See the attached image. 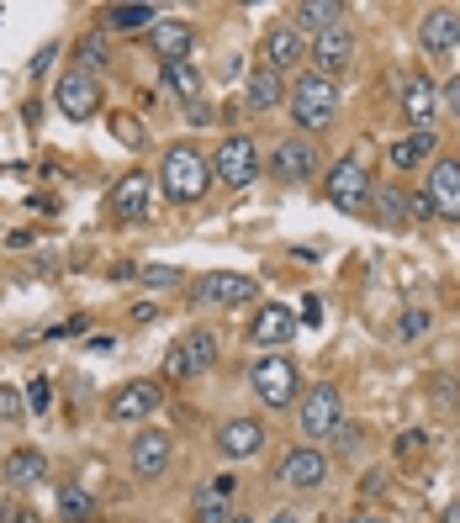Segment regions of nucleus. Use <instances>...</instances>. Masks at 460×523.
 I'll return each instance as SVG.
<instances>
[{"instance_id":"9","label":"nucleus","mask_w":460,"mask_h":523,"mask_svg":"<svg viewBox=\"0 0 460 523\" xmlns=\"http://www.w3.org/2000/svg\"><path fill=\"white\" fill-rule=\"evenodd\" d=\"M307 59H312V74L339 80V74L349 69V59H355V32H349L344 22L328 27V32H318V37H312V48H307Z\"/></svg>"},{"instance_id":"47","label":"nucleus","mask_w":460,"mask_h":523,"mask_svg":"<svg viewBox=\"0 0 460 523\" xmlns=\"http://www.w3.org/2000/svg\"><path fill=\"white\" fill-rule=\"evenodd\" d=\"M53 59H59V48H53V43H48V48L38 53V59H32V74H43V69L53 64Z\"/></svg>"},{"instance_id":"19","label":"nucleus","mask_w":460,"mask_h":523,"mask_svg":"<svg viewBox=\"0 0 460 523\" xmlns=\"http://www.w3.org/2000/svg\"><path fill=\"white\" fill-rule=\"evenodd\" d=\"M302 59H307V37L291 27V22H275V27L265 32V69L286 74V69H297Z\"/></svg>"},{"instance_id":"18","label":"nucleus","mask_w":460,"mask_h":523,"mask_svg":"<svg viewBox=\"0 0 460 523\" xmlns=\"http://www.w3.org/2000/svg\"><path fill=\"white\" fill-rule=\"evenodd\" d=\"M159 402H164L159 381H127L117 397H112V418L117 423H143V418L159 413Z\"/></svg>"},{"instance_id":"25","label":"nucleus","mask_w":460,"mask_h":523,"mask_svg":"<svg viewBox=\"0 0 460 523\" xmlns=\"http://www.w3.org/2000/svg\"><path fill=\"white\" fill-rule=\"evenodd\" d=\"M281 101H286V74H275V69L260 64L249 74V85H244V106L249 111H275Z\"/></svg>"},{"instance_id":"8","label":"nucleus","mask_w":460,"mask_h":523,"mask_svg":"<svg viewBox=\"0 0 460 523\" xmlns=\"http://www.w3.org/2000/svg\"><path fill=\"white\" fill-rule=\"evenodd\" d=\"M323 476H328V455L312 450V444L286 450V460L275 465V487H286V492H312V487H323Z\"/></svg>"},{"instance_id":"39","label":"nucleus","mask_w":460,"mask_h":523,"mask_svg":"<svg viewBox=\"0 0 460 523\" xmlns=\"http://www.w3.org/2000/svg\"><path fill=\"white\" fill-rule=\"evenodd\" d=\"M138 280H143V286H159L164 291V286H175V280H180V270L175 265H143Z\"/></svg>"},{"instance_id":"32","label":"nucleus","mask_w":460,"mask_h":523,"mask_svg":"<svg viewBox=\"0 0 460 523\" xmlns=\"http://www.w3.org/2000/svg\"><path fill=\"white\" fill-rule=\"evenodd\" d=\"M423 397L434 402V413H460V381L455 376H429L423 381Z\"/></svg>"},{"instance_id":"15","label":"nucleus","mask_w":460,"mask_h":523,"mask_svg":"<svg viewBox=\"0 0 460 523\" xmlns=\"http://www.w3.org/2000/svg\"><path fill=\"white\" fill-rule=\"evenodd\" d=\"M254 296V275H238V270H212L196 280V302H212V307H238Z\"/></svg>"},{"instance_id":"1","label":"nucleus","mask_w":460,"mask_h":523,"mask_svg":"<svg viewBox=\"0 0 460 523\" xmlns=\"http://www.w3.org/2000/svg\"><path fill=\"white\" fill-rule=\"evenodd\" d=\"M212 185V164L196 143H170L159 154V196L175 201V207H196Z\"/></svg>"},{"instance_id":"12","label":"nucleus","mask_w":460,"mask_h":523,"mask_svg":"<svg viewBox=\"0 0 460 523\" xmlns=\"http://www.w3.org/2000/svg\"><path fill=\"white\" fill-rule=\"evenodd\" d=\"M265 444H270V434H265V423H254V418H228L217 428V455L233 460V465L265 455Z\"/></svg>"},{"instance_id":"28","label":"nucleus","mask_w":460,"mask_h":523,"mask_svg":"<svg viewBox=\"0 0 460 523\" xmlns=\"http://www.w3.org/2000/svg\"><path fill=\"white\" fill-rule=\"evenodd\" d=\"M159 11L154 6H106L101 11V32H154Z\"/></svg>"},{"instance_id":"43","label":"nucleus","mask_w":460,"mask_h":523,"mask_svg":"<svg viewBox=\"0 0 460 523\" xmlns=\"http://www.w3.org/2000/svg\"><path fill=\"white\" fill-rule=\"evenodd\" d=\"M439 111H450V117H460V74L450 85H439Z\"/></svg>"},{"instance_id":"31","label":"nucleus","mask_w":460,"mask_h":523,"mask_svg":"<svg viewBox=\"0 0 460 523\" xmlns=\"http://www.w3.org/2000/svg\"><path fill=\"white\" fill-rule=\"evenodd\" d=\"M59 513H64V523H90L96 518V497L69 481V487H59Z\"/></svg>"},{"instance_id":"6","label":"nucleus","mask_w":460,"mask_h":523,"mask_svg":"<svg viewBox=\"0 0 460 523\" xmlns=\"http://www.w3.org/2000/svg\"><path fill=\"white\" fill-rule=\"evenodd\" d=\"M297 413H302V434H307V439H328V434L344 423V397H339V386H334V381L307 386Z\"/></svg>"},{"instance_id":"51","label":"nucleus","mask_w":460,"mask_h":523,"mask_svg":"<svg viewBox=\"0 0 460 523\" xmlns=\"http://www.w3.org/2000/svg\"><path fill=\"white\" fill-rule=\"evenodd\" d=\"M270 523H302V518H297V513H275Z\"/></svg>"},{"instance_id":"26","label":"nucleus","mask_w":460,"mask_h":523,"mask_svg":"<svg viewBox=\"0 0 460 523\" xmlns=\"http://www.w3.org/2000/svg\"><path fill=\"white\" fill-rule=\"evenodd\" d=\"M344 22V6L339 0H302L297 11H291V27H297L302 37L307 32H328V27H339Z\"/></svg>"},{"instance_id":"49","label":"nucleus","mask_w":460,"mask_h":523,"mask_svg":"<svg viewBox=\"0 0 460 523\" xmlns=\"http://www.w3.org/2000/svg\"><path fill=\"white\" fill-rule=\"evenodd\" d=\"M439 523H460V502H450V508L439 513Z\"/></svg>"},{"instance_id":"46","label":"nucleus","mask_w":460,"mask_h":523,"mask_svg":"<svg viewBox=\"0 0 460 523\" xmlns=\"http://www.w3.org/2000/svg\"><path fill=\"white\" fill-rule=\"evenodd\" d=\"M302 323H307V328L323 323V302H318V296H302Z\"/></svg>"},{"instance_id":"14","label":"nucleus","mask_w":460,"mask_h":523,"mask_svg":"<svg viewBox=\"0 0 460 523\" xmlns=\"http://www.w3.org/2000/svg\"><path fill=\"white\" fill-rule=\"evenodd\" d=\"M53 106L64 111L69 122H85V117H96V106H101V90H96V80L90 74H64L59 80V90H53Z\"/></svg>"},{"instance_id":"41","label":"nucleus","mask_w":460,"mask_h":523,"mask_svg":"<svg viewBox=\"0 0 460 523\" xmlns=\"http://www.w3.org/2000/svg\"><path fill=\"white\" fill-rule=\"evenodd\" d=\"M402 196H408V222H429V217H434L429 191H408V185H402Z\"/></svg>"},{"instance_id":"33","label":"nucleus","mask_w":460,"mask_h":523,"mask_svg":"<svg viewBox=\"0 0 460 523\" xmlns=\"http://www.w3.org/2000/svg\"><path fill=\"white\" fill-rule=\"evenodd\" d=\"M75 53H80V74H90V80H96V69H106V32H101V27L85 32L80 43H75Z\"/></svg>"},{"instance_id":"17","label":"nucleus","mask_w":460,"mask_h":523,"mask_svg":"<svg viewBox=\"0 0 460 523\" xmlns=\"http://www.w3.org/2000/svg\"><path fill=\"white\" fill-rule=\"evenodd\" d=\"M233 492H238L233 476L201 481V487L191 492V513H196V523H228V518H233Z\"/></svg>"},{"instance_id":"44","label":"nucleus","mask_w":460,"mask_h":523,"mask_svg":"<svg viewBox=\"0 0 460 523\" xmlns=\"http://www.w3.org/2000/svg\"><path fill=\"white\" fill-rule=\"evenodd\" d=\"M85 323H90V317H64L59 328H48V333H43V339H69V333H85Z\"/></svg>"},{"instance_id":"23","label":"nucleus","mask_w":460,"mask_h":523,"mask_svg":"<svg viewBox=\"0 0 460 523\" xmlns=\"http://www.w3.org/2000/svg\"><path fill=\"white\" fill-rule=\"evenodd\" d=\"M112 217H122V222L149 217V175H122L112 185Z\"/></svg>"},{"instance_id":"36","label":"nucleus","mask_w":460,"mask_h":523,"mask_svg":"<svg viewBox=\"0 0 460 523\" xmlns=\"http://www.w3.org/2000/svg\"><path fill=\"white\" fill-rule=\"evenodd\" d=\"M53 407V381L48 376H32L27 381V413H48Z\"/></svg>"},{"instance_id":"13","label":"nucleus","mask_w":460,"mask_h":523,"mask_svg":"<svg viewBox=\"0 0 460 523\" xmlns=\"http://www.w3.org/2000/svg\"><path fill=\"white\" fill-rule=\"evenodd\" d=\"M402 117H408V133H423L439 117V85L429 74H408L402 80Z\"/></svg>"},{"instance_id":"34","label":"nucleus","mask_w":460,"mask_h":523,"mask_svg":"<svg viewBox=\"0 0 460 523\" xmlns=\"http://www.w3.org/2000/svg\"><path fill=\"white\" fill-rule=\"evenodd\" d=\"M27 418V397H22V391H16V386H6V381H0V423H22Z\"/></svg>"},{"instance_id":"11","label":"nucleus","mask_w":460,"mask_h":523,"mask_svg":"<svg viewBox=\"0 0 460 523\" xmlns=\"http://www.w3.org/2000/svg\"><path fill=\"white\" fill-rule=\"evenodd\" d=\"M170 455H175V439L164 434V428H143V434L133 439V450H127L138 481H159L164 471H170Z\"/></svg>"},{"instance_id":"42","label":"nucleus","mask_w":460,"mask_h":523,"mask_svg":"<svg viewBox=\"0 0 460 523\" xmlns=\"http://www.w3.org/2000/svg\"><path fill=\"white\" fill-rule=\"evenodd\" d=\"M386 481H392V476H386L381 465H376V471H365V476H360V497H381V492H386Z\"/></svg>"},{"instance_id":"50","label":"nucleus","mask_w":460,"mask_h":523,"mask_svg":"<svg viewBox=\"0 0 460 523\" xmlns=\"http://www.w3.org/2000/svg\"><path fill=\"white\" fill-rule=\"evenodd\" d=\"M349 523H392L386 513H360V518H349Z\"/></svg>"},{"instance_id":"30","label":"nucleus","mask_w":460,"mask_h":523,"mask_svg":"<svg viewBox=\"0 0 460 523\" xmlns=\"http://www.w3.org/2000/svg\"><path fill=\"white\" fill-rule=\"evenodd\" d=\"M371 212L386 222V228H408V196H402V185H376Z\"/></svg>"},{"instance_id":"24","label":"nucleus","mask_w":460,"mask_h":523,"mask_svg":"<svg viewBox=\"0 0 460 523\" xmlns=\"http://www.w3.org/2000/svg\"><path fill=\"white\" fill-rule=\"evenodd\" d=\"M43 476H48V455L43 450H11L6 460H0V481H6V487H38Z\"/></svg>"},{"instance_id":"4","label":"nucleus","mask_w":460,"mask_h":523,"mask_svg":"<svg viewBox=\"0 0 460 523\" xmlns=\"http://www.w3.org/2000/svg\"><path fill=\"white\" fill-rule=\"evenodd\" d=\"M371 191H376V180H371V170L349 154V159H339L334 170H328V180H323V196L334 201L339 212H365L371 207Z\"/></svg>"},{"instance_id":"3","label":"nucleus","mask_w":460,"mask_h":523,"mask_svg":"<svg viewBox=\"0 0 460 523\" xmlns=\"http://www.w3.org/2000/svg\"><path fill=\"white\" fill-rule=\"evenodd\" d=\"M249 386H254V397H260L270 413H286V407L302 397L297 360H286V354H265V360L249 365Z\"/></svg>"},{"instance_id":"38","label":"nucleus","mask_w":460,"mask_h":523,"mask_svg":"<svg viewBox=\"0 0 460 523\" xmlns=\"http://www.w3.org/2000/svg\"><path fill=\"white\" fill-rule=\"evenodd\" d=\"M423 444H429V434H423V428H408V434H397L392 455H397V460H418V450H423Z\"/></svg>"},{"instance_id":"35","label":"nucleus","mask_w":460,"mask_h":523,"mask_svg":"<svg viewBox=\"0 0 460 523\" xmlns=\"http://www.w3.org/2000/svg\"><path fill=\"white\" fill-rule=\"evenodd\" d=\"M429 323H434V317H429V307H408V312H402V323H397V339H423V333H429Z\"/></svg>"},{"instance_id":"29","label":"nucleus","mask_w":460,"mask_h":523,"mask_svg":"<svg viewBox=\"0 0 460 523\" xmlns=\"http://www.w3.org/2000/svg\"><path fill=\"white\" fill-rule=\"evenodd\" d=\"M180 354H186L191 376H207V370L217 365V339H212L207 328H191L186 339H180Z\"/></svg>"},{"instance_id":"22","label":"nucleus","mask_w":460,"mask_h":523,"mask_svg":"<svg viewBox=\"0 0 460 523\" xmlns=\"http://www.w3.org/2000/svg\"><path fill=\"white\" fill-rule=\"evenodd\" d=\"M434 148H439V133H434V127H423V133H402L392 148H386V164H392L397 175H413L418 164L434 154Z\"/></svg>"},{"instance_id":"27","label":"nucleus","mask_w":460,"mask_h":523,"mask_svg":"<svg viewBox=\"0 0 460 523\" xmlns=\"http://www.w3.org/2000/svg\"><path fill=\"white\" fill-rule=\"evenodd\" d=\"M159 80H164V90H170V96H180L186 106H196V101H201V69H196L191 59L159 64Z\"/></svg>"},{"instance_id":"40","label":"nucleus","mask_w":460,"mask_h":523,"mask_svg":"<svg viewBox=\"0 0 460 523\" xmlns=\"http://www.w3.org/2000/svg\"><path fill=\"white\" fill-rule=\"evenodd\" d=\"M164 376H170V381H196L191 365H186V354H180V344H170V354H164Z\"/></svg>"},{"instance_id":"2","label":"nucleus","mask_w":460,"mask_h":523,"mask_svg":"<svg viewBox=\"0 0 460 523\" xmlns=\"http://www.w3.org/2000/svg\"><path fill=\"white\" fill-rule=\"evenodd\" d=\"M291 106V117H297V127L302 133H323L328 122L339 117V80H323V74H297V90L286 96Z\"/></svg>"},{"instance_id":"7","label":"nucleus","mask_w":460,"mask_h":523,"mask_svg":"<svg viewBox=\"0 0 460 523\" xmlns=\"http://www.w3.org/2000/svg\"><path fill=\"white\" fill-rule=\"evenodd\" d=\"M270 175L281 180V185H307L312 175H318V143L312 138H281L270 148Z\"/></svg>"},{"instance_id":"5","label":"nucleus","mask_w":460,"mask_h":523,"mask_svg":"<svg viewBox=\"0 0 460 523\" xmlns=\"http://www.w3.org/2000/svg\"><path fill=\"white\" fill-rule=\"evenodd\" d=\"M212 175L223 185H233V191H244V185L260 180V148H254V138L228 133L223 148H217V159H212Z\"/></svg>"},{"instance_id":"37","label":"nucleus","mask_w":460,"mask_h":523,"mask_svg":"<svg viewBox=\"0 0 460 523\" xmlns=\"http://www.w3.org/2000/svg\"><path fill=\"white\" fill-rule=\"evenodd\" d=\"M328 439H334V450H339V455H355V450H360V439H365V428L344 418V423H339V428H334V434H328Z\"/></svg>"},{"instance_id":"45","label":"nucleus","mask_w":460,"mask_h":523,"mask_svg":"<svg viewBox=\"0 0 460 523\" xmlns=\"http://www.w3.org/2000/svg\"><path fill=\"white\" fill-rule=\"evenodd\" d=\"M112 133H117L122 143H143V127H138V122H127V117H117V122H112Z\"/></svg>"},{"instance_id":"21","label":"nucleus","mask_w":460,"mask_h":523,"mask_svg":"<svg viewBox=\"0 0 460 523\" xmlns=\"http://www.w3.org/2000/svg\"><path fill=\"white\" fill-rule=\"evenodd\" d=\"M149 43L164 64H175V59H191V48H196V32L191 22H180V16H159L154 32H149Z\"/></svg>"},{"instance_id":"20","label":"nucleus","mask_w":460,"mask_h":523,"mask_svg":"<svg viewBox=\"0 0 460 523\" xmlns=\"http://www.w3.org/2000/svg\"><path fill=\"white\" fill-rule=\"evenodd\" d=\"M455 43H460V11H450V6L423 11V22H418V48H423V53H450Z\"/></svg>"},{"instance_id":"16","label":"nucleus","mask_w":460,"mask_h":523,"mask_svg":"<svg viewBox=\"0 0 460 523\" xmlns=\"http://www.w3.org/2000/svg\"><path fill=\"white\" fill-rule=\"evenodd\" d=\"M249 339L260 344V349H281L297 339V312L281 307V302H265L260 312H254V323H249Z\"/></svg>"},{"instance_id":"10","label":"nucleus","mask_w":460,"mask_h":523,"mask_svg":"<svg viewBox=\"0 0 460 523\" xmlns=\"http://www.w3.org/2000/svg\"><path fill=\"white\" fill-rule=\"evenodd\" d=\"M423 191H429V207L439 222H460V159H434L429 180H423Z\"/></svg>"},{"instance_id":"48","label":"nucleus","mask_w":460,"mask_h":523,"mask_svg":"<svg viewBox=\"0 0 460 523\" xmlns=\"http://www.w3.org/2000/svg\"><path fill=\"white\" fill-rule=\"evenodd\" d=\"M154 317H159V307H154V302H143V307H133V323H154Z\"/></svg>"},{"instance_id":"52","label":"nucleus","mask_w":460,"mask_h":523,"mask_svg":"<svg viewBox=\"0 0 460 523\" xmlns=\"http://www.w3.org/2000/svg\"><path fill=\"white\" fill-rule=\"evenodd\" d=\"M228 523H254V518H249V513H233V518H228Z\"/></svg>"}]
</instances>
